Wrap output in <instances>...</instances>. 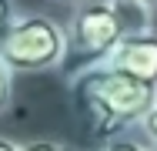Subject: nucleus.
Returning <instances> with one entry per match:
<instances>
[{"label":"nucleus","instance_id":"nucleus-7","mask_svg":"<svg viewBox=\"0 0 157 151\" xmlns=\"http://www.w3.org/2000/svg\"><path fill=\"white\" fill-rule=\"evenodd\" d=\"M20 20V10H17V0H0V44L7 40V34L13 30V24Z\"/></svg>","mask_w":157,"mask_h":151},{"label":"nucleus","instance_id":"nucleus-9","mask_svg":"<svg viewBox=\"0 0 157 151\" xmlns=\"http://www.w3.org/2000/svg\"><path fill=\"white\" fill-rule=\"evenodd\" d=\"M147 141H154L157 145V97H154V104H151V111H147V118L140 121V128H137Z\"/></svg>","mask_w":157,"mask_h":151},{"label":"nucleus","instance_id":"nucleus-8","mask_svg":"<svg viewBox=\"0 0 157 151\" xmlns=\"http://www.w3.org/2000/svg\"><path fill=\"white\" fill-rule=\"evenodd\" d=\"M20 151H74L63 141H54V138H33V141H24Z\"/></svg>","mask_w":157,"mask_h":151},{"label":"nucleus","instance_id":"nucleus-10","mask_svg":"<svg viewBox=\"0 0 157 151\" xmlns=\"http://www.w3.org/2000/svg\"><path fill=\"white\" fill-rule=\"evenodd\" d=\"M0 151H20V141H13V138H0Z\"/></svg>","mask_w":157,"mask_h":151},{"label":"nucleus","instance_id":"nucleus-3","mask_svg":"<svg viewBox=\"0 0 157 151\" xmlns=\"http://www.w3.org/2000/svg\"><path fill=\"white\" fill-rule=\"evenodd\" d=\"M0 57L13 74H47L70 57L67 24L47 14H20V20L0 44Z\"/></svg>","mask_w":157,"mask_h":151},{"label":"nucleus","instance_id":"nucleus-11","mask_svg":"<svg viewBox=\"0 0 157 151\" xmlns=\"http://www.w3.org/2000/svg\"><path fill=\"white\" fill-rule=\"evenodd\" d=\"M50 3H57V7H70V10H74V7H80V3H87V0H50Z\"/></svg>","mask_w":157,"mask_h":151},{"label":"nucleus","instance_id":"nucleus-1","mask_svg":"<svg viewBox=\"0 0 157 151\" xmlns=\"http://www.w3.org/2000/svg\"><path fill=\"white\" fill-rule=\"evenodd\" d=\"M67 88H70L77 111L87 121L90 134L100 141H110L117 134H127L130 128H140V121L147 118L157 97L154 84L134 74H124L104 60L80 64L70 74Z\"/></svg>","mask_w":157,"mask_h":151},{"label":"nucleus","instance_id":"nucleus-6","mask_svg":"<svg viewBox=\"0 0 157 151\" xmlns=\"http://www.w3.org/2000/svg\"><path fill=\"white\" fill-rule=\"evenodd\" d=\"M13 71L3 64V57H0V118L10 111V104H13Z\"/></svg>","mask_w":157,"mask_h":151},{"label":"nucleus","instance_id":"nucleus-4","mask_svg":"<svg viewBox=\"0 0 157 151\" xmlns=\"http://www.w3.org/2000/svg\"><path fill=\"white\" fill-rule=\"evenodd\" d=\"M104 64L124 71V74H134L147 84L157 88V30H144V34H130L127 40H121Z\"/></svg>","mask_w":157,"mask_h":151},{"label":"nucleus","instance_id":"nucleus-5","mask_svg":"<svg viewBox=\"0 0 157 151\" xmlns=\"http://www.w3.org/2000/svg\"><path fill=\"white\" fill-rule=\"evenodd\" d=\"M97 151H157L154 141H147L144 134H117V138H110V141H104Z\"/></svg>","mask_w":157,"mask_h":151},{"label":"nucleus","instance_id":"nucleus-12","mask_svg":"<svg viewBox=\"0 0 157 151\" xmlns=\"http://www.w3.org/2000/svg\"><path fill=\"white\" fill-rule=\"evenodd\" d=\"M144 3H151V7H157V0H144Z\"/></svg>","mask_w":157,"mask_h":151},{"label":"nucleus","instance_id":"nucleus-2","mask_svg":"<svg viewBox=\"0 0 157 151\" xmlns=\"http://www.w3.org/2000/svg\"><path fill=\"white\" fill-rule=\"evenodd\" d=\"M144 30H154V7L144 0H87L67 20L70 54L84 64L104 60L121 40Z\"/></svg>","mask_w":157,"mask_h":151}]
</instances>
